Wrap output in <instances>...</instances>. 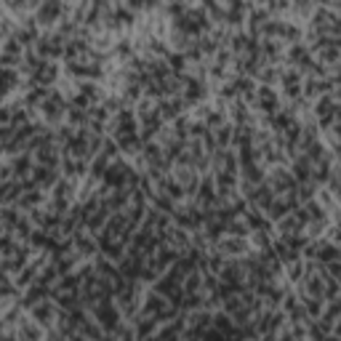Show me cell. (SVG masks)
<instances>
[{
	"label": "cell",
	"instance_id": "1",
	"mask_svg": "<svg viewBox=\"0 0 341 341\" xmlns=\"http://www.w3.org/2000/svg\"><path fill=\"white\" fill-rule=\"evenodd\" d=\"M309 163H312L309 157H301V160L293 163V176H296L298 181H307L309 179Z\"/></svg>",
	"mask_w": 341,
	"mask_h": 341
}]
</instances>
